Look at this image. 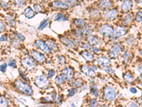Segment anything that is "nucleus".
I'll list each match as a JSON object with an SVG mask.
<instances>
[{"label":"nucleus","instance_id":"f257e3e1","mask_svg":"<svg viewBox=\"0 0 142 107\" xmlns=\"http://www.w3.org/2000/svg\"><path fill=\"white\" fill-rule=\"evenodd\" d=\"M35 83L38 88L45 89L49 85V81L45 75H42L36 78Z\"/></svg>","mask_w":142,"mask_h":107},{"label":"nucleus","instance_id":"f03ea898","mask_svg":"<svg viewBox=\"0 0 142 107\" xmlns=\"http://www.w3.org/2000/svg\"><path fill=\"white\" fill-rule=\"evenodd\" d=\"M16 85L17 88L21 91L25 93L27 95H31L33 94V90L27 84L23 81L19 80L16 82Z\"/></svg>","mask_w":142,"mask_h":107},{"label":"nucleus","instance_id":"7ed1b4c3","mask_svg":"<svg viewBox=\"0 0 142 107\" xmlns=\"http://www.w3.org/2000/svg\"><path fill=\"white\" fill-rule=\"evenodd\" d=\"M105 96L108 100H112L114 99L116 96L115 89L111 87H107L105 89Z\"/></svg>","mask_w":142,"mask_h":107},{"label":"nucleus","instance_id":"20e7f679","mask_svg":"<svg viewBox=\"0 0 142 107\" xmlns=\"http://www.w3.org/2000/svg\"><path fill=\"white\" fill-rule=\"evenodd\" d=\"M100 32L103 35L109 37L113 36L114 33L113 28L111 26L107 24L104 25L101 27L100 29Z\"/></svg>","mask_w":142,"mask_h":107},{"label":"nucleus","instance_id":"39448f33","mask_svg":"<svg viewBox=\"0 0 142 107\" xmlns=\"http://www.w3.org/2000/svg\"><path fill=\"white\" fill-rule=\"evenodd\" d=\"M37 46L43 52L46 53H49L51 51V49L48 46L47 44H46L43 41L41 40H38L36 41Z\"/></svg>","mask_w":142,"mask_h":107},{"label":"nucleus","instance_id":"423d86ee","mask_svg":"<svg viewBox=\"0 0 142 107\" xmlns=\"http://www.w3.org/2000/svg\"><path fill=\"white\" fill-rule=\"evenodd\" d=\"M22 63L25 67L28 70H32L36 67V64L33 60L29 57H27L23 59L22 61Z\"/></svg>","mask_w":142,"mask_h":107},{"label":"nucleus","instance_id":"0eeeda50","mask_svg":"<svg viewBox=\"0 0 142 107\" xmlns=\"http://www.w3.org/2000/svg\"><path fill=\"white\" fill-rule=\"evenodd\" d=\"M31 55L33 58L38 62H43L46 61L45 56L38 51L32 50L31 51Z\"/></svg>","mask_w":142,"mask_h":107},{"label":"nucleus","instance_id":"6e6552de","mask_svg":"<svg viewBox=\"0 0 142 107\" xmlns=\"http://www.w3.org/2000/svg\"><path fill=\"white\" fill-rule=\"evenodd\" d=\"M118 13L116 9L110 10L104 14V17L108 20H113L118 16Z\"/></svg>","mask_w":142,"mask_h":107},{"label":"nucleus","instance_id":"1a4fd4ad","mask_svg":"<svg viewBox=\"0 0 142 107\" xmlns=\"http://www.w3.org/2000/svg\"><path fill=\"white\" fill-rule=\"evenodd\" d=\"M82 71L87 76L93 77L96 76V73L94 71L86 65H84L82 68Z\"/></svg>","mask_w":142,"mask_h":107},{"label":"nucleus","instance_id":"9d476101","mask_svg":"<svg viewBox=\"0 0 142 107\" xmlns=\"http://www.w3.org/2000/svg\"><path fill=\"white\" fill-rule=\"evenodd\" d=\"M132 7V2L131 0H125L122 3L121 8V9L125 12H127L131 10Z\"/></svg>","mask_w":142,"mask_h":107},{"label":"nucleus","instance_id":"9b49d317","mask_svg":"<svg viewBox=\"0 0 142 107\" xmlns=\"http://www.w3.org/2000/svg\"><path fill=\"white\" fill-rule=\"evenodd\" d=\"M62 73L66 76L67 80H68L73 78L74 73L73 70L72 69L70 68H66L63 71Z\"/></svg>","mask_w":142,"mask_h":107},{"label":"nucleus","instance_id":"f8f14e48","mask_svg":"<svg viewBox=\"0 0 142 107\" xmlns=\"http://www.w3.org/2000/svg\"><path fill=\"white\" fill-rule=\"evenodd\" d=\"M97 61L99 64H100V65L104 67H108L110 63V62L109 59H108L107 58L103 57L99 58L98 59Z\"/></svg>","mask_w":142,"mask_h":107},{"label":"nucleus","instance_id":"ddd939ff","mask_svg":"<svg viewBox=\"0 0 142 107\" xmlns=\"http://www.w3.org/2000/svg\"><path fill=\"white\" fill-rule=\"evenodd\" d=\"M115 33L117 36L118 37H122L125 35V34L126 33V30L123 27L117 26L115 29Z\"/></svg>","mask_w":142,"mask_h":107},{"label":"nucleus","instance_id":"4468645a","mask_svg":"<svg viewBox=\"0 0 142 107\" xmlns=\"http://www.w3.org/2000/svg\"><path fill=\"white\" fill-rule=\"evenodd\" d=\"M120 51L121 49L119 46H117L113 47L110 49V55L113 57L116 58L118 56Z\"/></svg>","mask_w":142,"mask_h":107},{"label":"nucleus","instance_id":"2eb2a0df","mask_svg":"<svg viewBox=\"0 0 142 107\" xmlns=\"http://www.w3.org/2000/svg\"><path fill=\"white\" fill-rule=\"evenodd\" d=\"M53 4L54 7L62 9H66L69 7L68 5H67L63 2L61 1L54 2Z\"/></svg>","mask_w":142,"mask_h":107},{"label":"nucleus","instance_id":"dca6fc26","mask_svg":"<svg viewBox=\"0 0 142 107\" xmlns=\"http://www.w3.org/2000/svg\"><path fill=\"white\" fill-rule=\"evenodd\" d=\"M24 15L26 18L31 19L34 16V13L31 8L28 7L24 10Z\"/></svg>","mask_w":142,"mask_h":107},{"label":"nucleus","instance_id":"f3484780","mask_svg":"<svg viewBox=\"0 0 142 107\" xmlns=\"http://www.w3.org/2000/svg\"><path fill=\"white\" fill-rule=\"evenodd\" d=\"M100 6L103 8H109L112 6L110 0H102L100 3Z\"/></svg>","mask_w":142,"mask_h":107},{"label":"nucleus","instance_id":"a211bd4d","mask_svg":"<svg viewBox=\"0 0 142 107\" xmlns=\"http://www.w3.org/2000/svg\"><path fill=\"white\" fill-rule=\"evenodd\" d=\"M54 21H68V18L63 14L59 13L56 16Z\"/></svg>","mask_w":142,"mask_h":107},{"label":"nucleus","instance_id":"6ab92c4d","mask_svg":"<svg viewBox=\"0 0 142 107\" xmlns=\"http://www.w3.org/2000/svg\"><path fill=\"white\" fill-rule=\"evenodd\" d=\"M83 55L86 60H87V61H92L94 58L92 54H91L90 53L86 52V51H85L83 53Z\"/></svg>","mask_w":142,"mask_h":107},{"label":"nucleus","instance_id":"aec40b11","mask_svg":"<svg viewBox=\"0 0 142 107\" xmlns=\"http://www.w3.org/2000/svg\"><path fill=\"white\" fill-rule=\"evenodd\" d=\"M88 40L92 45H96L99 42V40L97 38L94 36L91 35L88 38Z\"/></svg>","mask_w":142,"mask_h":107},{"label":"nucleus","instance_id":"412c9836","mask_svg":"<svg viewBox=\"0 0 142 107\" xmlns=\"http://www.w3.org/2000/svg\"><path fill=\"white\" fill-rule=\"evenodd\" d=\"M62 1L68 6H73L77 3V0H62Z\"/></svg>","mask_w":142,"mask_h":107},{"label":"nucleus","instance_id":"4be33fe9","mask_svg":"<svg viewBox=\"0 0 142 107\" xmlns=\"http://www.w3.org/2000/svg\"><path fill=\"white\" fill-rule=\"evenodd\" d=\"M124 79L126 82L128 83L132 82L134 80L133 76L129 73H127L126 74H125L124 76Z\"/></svg>","mask_w":142,"mask_h":107},{"label":"nucleus","instance_id":"5701e85b","mask_svg":"<svg viewBox=\"0 0 142 107\" xmlns=\"http://www.w3.org/2000/svg\"><path fill=\"white\" fill-rule=\"evenodd\" d=\"M62 40V41L65 45H67L68 46H69L70 48H73L75 46L73 42L72 41H70L69 39H68L67 38H63Z\"/></svg>","mask_w":142,"mask_h":107},{"label":"nucleus","instance_id":"b1692460","mask_svg":"<svg viewBox=\"0 0 142 107\" xmlns=\"http://www.w3.org/2000/svg\"><path fill=\"white\" fill-rule=\"evenodd\" d=\"M91 92L95 97L98 96V94H99V90H98V89H97V87L96 86L93 85L92 86V87L91 88Z\"/></svg>","mask_w":142,"mask_h":107},{"label":"nucleus","instance_id":"393cba45","mask_svg":"<svg viewBox=\"0 0 142 107\" xmlns=\"http://www.w3.org/2000/svg\"><path fill=\"white\" fill-rule=\"evenodd\" d=\"M1 107H7L8 105V101L7 99L4 97H1Z\"/></svg>","mask_w":142,"mask_h":107},{"label":"nucleus","instance_id":"a878e982","mask_svg":"<svg viewBox=\"0 0 142 107\" xmlns=\"http://www.w3.org/2000/svg\"><path fill=\"white\" fill-rule=\"evenodd\" d=\"M6 22H7V24L12 27H13L16 25L15 22L13 20V19L11 17H7L6 19Z\"/></svg>","mask_w":142,"mask_h":107},{"label":"nucleus","instance_id":"bb28decb","mask_svg":"<svg viewBox=\"0 0 142 107\" xmlns=\"http://www.w3.org/2000/svg\"><path fill=\"white\" fill-rule=\"evenodd\" d=\"M75 23L76 26L80 27H84L85 26V22L82 19H77L75 21Z\"/></svg>","mask_w":142,"mask_h":107},{"label":"nucleus","instance_id":"cd10ccee","mask_svg":"<svg viewBox=\"0 0 142 107\" xmlns=\"http://www.w3.org/2000/svg\"><path fill=\"white\" fill-rule=\"evenodd\" d=\"M49 18H47L44 21H43V22L39 26L38 29L40 30H42L44 28H45L46 26V25H47L48 22H49Z\"/></svg>","mask_w":142,"mask_h":107},{"label":"nucleus","instance_id":"c85d7f7f","mask_svg":"<svg viewBox=\"0 0 142 107\" xmlns=\"http://www.w3.org/2000/svg\"><path fill=\"white\" fill-rule=\"evenodd\" d=\"M136 20L138 22H142V12H139L136 15Z\"/></svg>","mask_w":142,"mask_h":107},{"label":"nucleus","instance_id":"c756f323","mask_svg":"<svg viewBox=\"0 0 142 107\" xmlns=\"http://www.w3.org/2000/svg\"><path fill=\"white\" fill-rule=\"evenodd\" d=\"M77 92V90L75 89H71L68 91V96L69 97H72L75 95Z\"/></svg>","mask_w":142,"mask_h":107},{"label":"nucleus","instance_id":"7c9ffc66","mask_svg":"<svg viewBox=\"0 0 142 107\" xmlns=\"http://www.w3.org/2000/svg\"><path fill=\"white\" fill-rule=\"evenodd\" d=\"M92 29L91 27L89 28V27L86 28V29L85 28L82 31V32L84 34H90L92 33Z\"/></svg>","mask_w":142,"mask_h":107},{"label":"nucleus","instance_id":"2f4dec72","mask_svg":"<svg viewBox=\"0 0 142 107\" xmlns=\"http://www.w3.org/2000/svg\"><path fill=\"white\" fill-rule=\"evenodd\" d=\"M34 9L35 10V11L37 12H40L42 11V7L40 5V4H35L34 5Z\"/></svg>","mask_w":142,"mask_h":107},{"label":"nucleus","instance_id":"473e14b6","mask_svg":"<svg viewBox=\"0 0 142 107\" xmlns=\"http://www.w3.org/2000/svg\"><path fill=\"white\" fill-rule=\"evenodd\" d=\"M65 59L64 56H61L58 58V62L60 64L62 65L63 64L65 63Z\"/></svg>","mask_w":142,"mask_h":107},{"label":"nucleus","instance_id":"72a5a7b5","mask_svg":"<svg viewBox=\"0 0 142 107\" xmlns=\"http://www.w3.org/2000/svg\"><path fill=\"white\" fill-rule=\"evenodd\" d=\"M131 19H132V18H131V16L130 15H126L125 16V18H124V20H125V22L126 23H129L131 21Z\"/></svg>","mask_w":142,"mask_h":107},{"label":"nucleus","instance_id":"f704fd0d","mask_svg":"<svg viewBox=\"0 0 142 107\" xmlns=\"http://www.w3.org/2000/svg\"><path fill=\"white\" fill-rule=\"evenodd\" d=\"M103 70L105 71H106L107 72H108L109 73H110L111 74H114L115 73V71L113 69H112L111 68L105 67V68H104Z\"/></svg>","mask_w":142,"mask_h":107},{"label":"nucleus","instance_id":"c9c22d12","mask_svg":"<svg viewBox=\"0 0 142 107\" xmlns=\"http://www.w3.org/2000/svg\"><path fill=\"white\" fill-rule=\"evenodd\" d=\"M16 37L18 39H19V40H20L21 41H23L25 40V38L24 36L23 35H22L21 34L18 33L16 35Z\"/></svg>","mask_w":142,"mask_h":107},{"label":"nucleus","instance_id":"e433bc0d","mask_svg":"<svg viewBox=\"0 0 142 107\" xmlns=\"http://www.w3.org/2000/svg\"><path fill=\"white\" fill-rule=\"evenodd\" d=\"M6 68H7V64L6 63H4V64L1 65V67H0L1 71L3 73H5L6 72Z\"/></svg>","mask_w":142,"mask_h":107},{"label":"nucleus","instance_id":"4c0bfd02","mask_svg":"<svg viewBox=\"0 0 142 107\" xmlns=\"http://www.w3.org/2000/svg\"><path fill=\"white\" fill-rule=\"evenodd\" d=\"M55 74V71L53 70H50L48 72V74H47V75L50 78H52L53 77Z\"/></svg>","mask_w":142,"mask_h":107},{"label":"nucleus","instance_id":"58836bf2","mask_svg":"<svg viewBox=\"0 0 142 107\" xmlns=\"http://www.w3.org/2000/svg\"><path fill=\"white\" fill-rule=\"evenodd\" d=\"M16 63L15 62V61H13V60H11L8 63V65L10 67H15L16 66Z\"/></svg>","mask_w":142,"mask_h":107},{"label":"nucleus","instance_id":"ea45409f","mask_svg":"<svg viewBox=\"0 0 142 107\" xmlns=\"http://www.w3.org/2000/svg\"><path fill=\"white\" fill-rule=\"evenodd\" d=\"M47 43H48V46H50V47H51V48H53L54 49H57L56 45L55 44H54L53 43H52L50 41H47Z\"/></svg>","mask_w":142,"mask_h":107},{"label":"nucleus","instance_id":"a19ab883","mask_svg":"<svg viewBox=\"0 0 142 107\" xmlns=\"http://www.w3.org/2000/svg\"><path fill=\"white\" fill-rule=\"evenodd\" d=\"M15 1L16 4L19 5H21L24 3V0H15Z\"/></svg>","mask_w":142,"mask_h":107},{"label":"nucleus","instance_id":"79ce46f5","mask_svg":"<svg viewBox=\"0 0 142 107\" xmlns=\"http://www.w3.org/2000/svg\"><path fill=\"white\" fill-rule=\"evenodd\" d=\"M91 105L92 107H95V106H96L97 105V101L95 99H92V100L91 102Z\"/></svg>","mask_w":142,"mask_h":107},{"label":"nucleus","instance_id":"37998d69","mask_svg":"<svg viewBox=\"0 0 142 107\" xmlns=\"http://www.w3.org/2000/svg\"><path fill=\"white\" fill-rule=\"evenodd\" d=\"M56 93L55 92H52L51 94V98H52V101H54L56 99Z\"/></svg>","mask_w":142,"mask_h":107},{"label":"nucleus","instance_id":"c03bdc74","mask_svg":"<svg viewBox=\"0 0 142 107\" xmlns=\"http://www.w3.org/2000/svg\"><path fill=\"white\" fill-rule=\"evenodd\" d=\"M0 25H1V27H0V30H1V31H4L5 30V26L3 23V22L1 21V23H0Z\"/></svg>","mask_w":142,"mask_h":107},{"label":"nucleus","instance_id":"a18cd8bd","mask_svg":"<svg viewBox=\"0 0 142 107\" xmlns=\"http://www.w3.org/2000/svg\"><path fill=\"white\" fill-rule=\"evenodd\" d=\"M134 40L133 39H129L128 40V43L130 45H133L134 42Z\"/></svg>","mask_w":142,"mask_h":107},{"label":"nucleus","instance_id":"49530a36","mask_svg":"<svg viewBox=\"0 0 142 107\" xmlns=\"http://www.w3.org/2000/svg\"><path fill=\"white\" fill-rule=\"evenodd\" d=\"M128 57H129L128 52L127 51H126V52L125 54V60L126 62H127L128 61V58H129Z\"/></svg>","mask_w":142,"mask_h":107},{"label":"nucleus","instance_id":"de8ad7c7","mask_svg":"<svg viewBox=\"0 0 142 107\" xmlns=\"http://www.w3.org/2000/svg\"><path fill=\"white\" fill-rule=\"evenodd\" d=\"M7 36L6 35H3L1 37V41H6L7 40Z\"/></svg>","mask_w":142,"mask_h":107},{"label":"nucleus","instance_id":"09e8293b","mask_svg":"<svg viewBox=\"0 0 142 107\" xmlns=\"http://www.w3.org/2000/svg\"><path fill=\"white\" fill-rule=\"evenodd\" d=\"M129 90H130V91L131 93H133V94H135L137 92V90L136 89H135L134 88H133V87L132 88H130V89H129Z\"/></svg>","mask_w":142,"mask_h":107},{"label":"nucleus","instance_id":"8fccbe9b","mask_svg":"<svg viewBox=\"0 0 142 107\" xmlns=\"http://www.w3.org/2000/svg\"><path fill=\"white\" fill-rule=\"evenodd\" d=\"M137 70L140 72L142 73V64H139L137 66Z\"/></svg>","mask_w":142,"mask_h":107},{"label":"nucleus","instance_id":"3c124183","mask_svg":"<svg viewBox=\"0 0 142 107\" xmlns=\"http://www.w3.org/2000/svg\"><path fill=\"white\" fill-rule=\"evenodd\" d=\"M82 85V83L79 81H76L74 83V85L75 86H79Z\"/></svg>","mask_w":142,"mask_h":107},{"label":"nucleus","instance_id":"603ef678","mask_svg":"<svg viewBox=\"0 0 142 107\" xmlns=\"http://www.w3.org/2000/svg\"><path fill=\"white\" fill-rule=\"evenodd\" d=\"M84 48L85 49H90V46L89 44H86L84 45Z\"/></svg>","mask_w":142,"mask_h":107},{"label":"nucleus","instance_id":"864d4df0","mask_svg":"<svg viewBox=\"0 0 142 107\" xmlns=\"http://www.w3.org/2000/svg\"><path fill=\"white\" fill-rule=\"evenodd\" d=\"M92 51H93L94 52L96 53V52H98L99 49H98L97 48H96V47H94V48H92Z\"/></svg>","mask_w":142,"mask_h":107},{"label":"nucleus","instance_id":"5fc2aeb1","mask_svg":"<svg viewBox=\"0 0 142 107\" xmlns=\"http://www.w3.org/2000/svg\"><path fill=\"white\" fill-rule=\"evenodd\" d=\"M137 105L134 103H132L130 104V107H137Z\"/></svg>","mask_w":142,"mask_h":107},{"label":"nucleus","instance_id":"6e6d98bb","mask_svg":"<svg viewBox=\"0 0 142 107\" xmlns=\"http://www.w3.org/2000/svg\"><path fill=\"white\" fill-rule=\"evenodd\" d=\"M140 79L141 81H142V75H141V76H140Z\"/></svg>","mask_w":142,"mask_h":107},{"label":"nucleus","instance_id":"4d7b16f0","mask_svg":"<svg viewBox=\"0 0 142 107\" xmlns=\"http://www.w3.org/2000/svg\"><path fill=\"white\" fill-rule=\"evenodd\" d=\"M92 68H93L94 70H97V68H96L95 66H92Z\"/></svg>","mask_w":142,"mask_h":107},{"label":"nucleus","instance_id":"13d9d810","mask_svg":"<svg viewBox=\"0 0 142 107\" xmlns=\"http://www.w3.org/2000/svg\"><path fill=\"white\" fill-rule=\"evenodd\" d=\"M137 1H138L140 3L142 4V0H137Z\"/></svg>","mask_w":142,"mask_h":107},{"label":"nucleus","instance_id":"bf43d9fd","mask_svg":"<svg viewBox=\"0 0 142 107\" xmlns=\"http://www.w3.org/2000/svg\"><path fill=\"white\" fill-rule=\"evenodd\" d=\"M34 1H37V0H34Z\"/></svg>","mask_w":142,"mask_h":107}]
</instances>
